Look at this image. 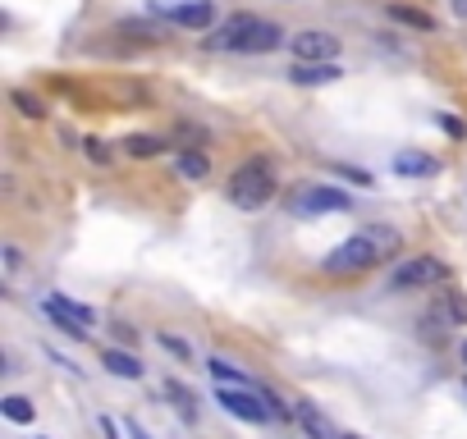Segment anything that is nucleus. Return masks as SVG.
<instances>
[{"mask_svg": "<svg viewBox=\"0 0 467 439\" xmlns=\"http://www.w3.org/2000/svg\"><path fill=\"white\" fill-rule=\"evenodd\" d=\"M270 197H276V170H270L266 161H248L229 174V202L243 207V211H257L266 207Z\"/></svg>", "mask_w": 467, "mask_h": 439, "instance_id": "obj_1", "label": "nucleus"}, {"mask_svg": "<svg viewBox=\"0 0 467 439\" xmlns=\"http://www.w3.org/2000/svg\"><path fill=\"white\" fill-rule=\"evenodd\" d=\"M385 252L376 248V238L371 233H353L348 243H339L330 257H326V270L330 274H358V270H371Z\"/></svg>", "mask_w": 467, "mask_h": 439, "instance_id": "obj_2", "label": "nucleus"}, {"mask_svg": "<svg viewBox=\"0 0 467 439\" xmlns=\"http://www.w3.org/2000/svg\"><path fill=\"white\" fill-rule=\"evenodd\" d=\"M216 398H220V408L225 412H234L239 421H270L276 412L266 408V398H261V389H234V384H216Z\"/></svg>", "mask_w": 467, "mask_h": 439, "instance_id": "obj_3", "label": "nucleus"}, {"mask_svg": "<svg viewBox=\"0 0 467 439\" xmlns=\"http://www.w3.org/2000/svg\"><path fill=\"white\" fill-rule=\"evenodd\" d=\"M440 279H445V266L436 257H408L395 274H389V284L395 289H431Z\"/></svg>", "mask_w": 467, "mask_h": 439, "instance_id": "obj_4", "label": "nucleus"}, {"mask_svg": "<svg viewBox=\"0 0 467 439\" xmlns=\"http://www.w3.org/2000/svg\"><path fill=\"white\" fill-rule=\"evenodd\" d=\"M42 307H47L51 321H55L64 334H73V339H83V334L92 330V321H97V316H92L88 307H78V302H69V298H60V293H51Z\"/></svg>", "mask_w": 467, "mask_h": 439, "instance_id": "obj_5", "label": "nucleus"}, {"mask_svg": "<svg viewBox=\"0 0 467 439\" xmlns=\"http://www.w3.org/2000/svg\"><path fill=\"white\" fill-rule=\"evenodd\" d=\"M156 14H166L179 28H211L216 23V5L211 0H188V5H166V0H151Z\"/></svg>", "mask_w": 467, "mask_h": 439, "instance_id": "obj_6", "label": "nucleus"}, {"mask_svg": "<svg viewBox=\"0 0 467 439\" xmlns=\"http://www.w3.org/2000/svg\"><path fill=\"white\" fill-rule=\"evenodd\" d=\"M289 211H298V215H317V211H348V192H339V188H307V192H298L293 202H289Z\"/></svg>", "mask_w": 467, "mask_h": 439, "instance_id": "obj_7", "label": "nucleus"}, {"mask_svg": "<svg viewBox=\"0 0 467 439\" xmlns=\"http://www.w3.org/2000/svg\"><path fill=\"white\" fill-rule=\"evenodd\" d=\"M335 55H339V37H330V32H298L293 37V60H302V64H321Z\"/></svg>", "mask_w": 467, "mask_h": 439, "instance_id": "obj_8", "label": "nucleus"}, {"mask_svg": "<svg viewBox=\"0 0 467 439\" xmlns=\"http://www.w3.org/2000/svg\"><path fill=\"white\" fill-rule=\"evenodd\" d=\"M257 23H261L257 14H234V19H225V23L216 28V37H211V46H220V51H239Z\"/></svg>", "mask_w": 467, "mask_h": 439, "instance_id": "obj_9", "label": "nucleus"}, {"mask_svg": "<svg viewBox=\"0 0 467 439\" xmlns=\"http://www.w3.org/2000/svg\"><path fill=\"white\" fill-rule=\"evenodd\" d=\"M344 78V69L335 64V60H321V64H293L289 69V83H298V88H326V83H339Z\"/></svg>", "mask_w": 467, "mask_h": 439, "instance_id": "obj_10", "label": "nucleus"}, {"mask_svg": "<svg viewBox=\"0 0 467 439\" xmlns=\"http://www.w3.org/2000/svg\"><path fill=\"white\" fill-rule=\"evenodd\" d=\"M293 417H298V426H302L311 439H339L335 426H330V417H326L317 403H307V398H302V403H293Z\"/></svg>", "mask_w": 467, "mask_h": 439, "instance_id": "obj_11", "label": "nucleus"}, {"mask_svg": "<svg viewBox=\"0 0 467 439\" xmlns=\"http://www.w3.org/2000/svg\"><path fill=\"white\" fill-rule=\"evenodd\" d=\"M395 174H403V179H431V174H440V161H436V156H421V151H399L395 156Z\"/></svg>", "mask_w": 467, "mask_h": 439, "instance_id": "obj_12", "label": "nucleus"}, {"mask_svg": "<svg viewBox=\"0 0 467 439\" xmlns=\"http://www.w3.org/2000/svg\"><path fill=\"white\" fill-rule=\"evenodd\" d=\"M280 42H284V32H280L276 23H266V19H261V23H257V28L248 32V42H243L239 51H243V55H257V51L266 55V51H276Z\"/></svg>", "mask_w": 467, "mask_h": 439, "instance_id": "obj_13", "label": "nucleus"}, {"mask_svg": "<svg viewBox=\"0 0 467 439\" xmlns=\"http://www.w3.org/2000/svg\"><path fill=\"white\" fill-rule=\"evenodd\" d=\"M101 362H106V371H110V376H120V380H142V362H138L133 352L106 348V357H101Z\"/></svg>", "mask_w": 467, "mask_h": 439, "instance_id": "obj_14", "label": "nucleus"}, {"mask_svg": "<svg viewBox=\"0 0 467 439\" xmlns=\"http://www.w3.org/2000/svg\"><path fill=\"white\" fill-rule=\"evenodd\" d=\"M207 371H211V380L216 384H234V389H252V380L239 371V367H229V362H220V357H211L207 362Z\"/></svg>", "mask_w": 467, "mask_h": 439, "instance_id": "obj_15", "label": "nucleus"}, {"mask_svg": "<svg viewBox=\"0 0 467 439\" xmlns=\"http://www.w3.org/2000/svg\"><path fill=\"white\" fill-rule=\"evenodd\" d=\"M389 19H395V23H408V28H417V32H431V28H436L431 14H421V10H412V5H389Z\"/></svg>", "mask_w": 467, "mask_h": 439, "instance_id": "obj_16", "label": "nucleus"}, {"mask_svg": "<svg viewBox=\"0 0 467 439\" xmlns=\"http://www.w3.org/2000/svg\"><path fill=\"white\" fill-rule=\"evenodd\" d=\"M166 393L174 398V408H179V417H183V421H198V398H192L179 380H170V384H166Z\"/></svg>", "mask_w": 467, "mask_h": 439, "instance_id": "obj_17", "label": "nucleus"}, {"mask_svg": "<svg viewBox=\"0 0 467 439\" xmlns=\"http://www.w3.org/2000/svg\"><path fill=\"white\" fill-rule=\"evenodd\" d=\"M0 412H5L14 426H28V421H32V403H28V398H19V393L0 398Z\"/></svg>", "mask_w": 467, "mask_h": 439, "instance_id": "obj_18", "label": "nucleus"}, {"mask_svg": "<svg viewBox=\"0 0 467 439\" xmlns=\"http://www.w3.org/2000/svg\"><path fill=\"white\" fill-rule=\"evenodd\" d=\"M179 174H183V179H207V174H211L207 156H202V151H183V156H179Z\"/></svg>", "mask_w": 467, "mask_h": 439, "instance_id": "obj_19", "label": "nucleus"}, {"mask_svg": "<svg viewBox=\"0 0 467 439\" xmlns=\"http://www.w3.org/2000/svg\"><path fill=\"white\" fill-rule=\"evenodd\" d=\"M124 147H129V156H138V161H142V156H161L166 142H161V138H151V133H133Z\"/></svg>", "mask_w": 467, "mask_h": 439, "instance_id": "obj_20", "label": "nucleus"}, {"mask_svg": "<svg viewBox=\"0 0 467 439\" xmlns=\"http://www.w3.org/2000/svg\"><path fill=\"white\" fill-rule=\"evenodd\" d=\"M14 106H19V114H28V119H42V114H47V106L37 101V97H28V92H14Z\"/></svg>", "mask_w": 467, "mask_h": 439, "instance_id": "obj_21", "label": "nucleus"}, {"mask_svg": "<svg viewBox=\"0 0 467 439\" xmlns=\"http://www.w3.org/2000/svg\"><path fill=\"white\" fill-rule=\"evenodd\" d=\"M83 147H88V161H97V165H110V147H106L101 138H88Z\"/></svg>", "mask_w": 467, "mask_h": 439, "instance_id": "obj_22", "label": "nucleus"}, {"mask_svg": "<svg viewBox=\"0 0 467 439\" xmlns=\"http://www.w3.org/2000/svg\"><path fill=\"white\" fill-rule=\"evenodd\" d=\"M161 348H166V352H174V357H183V362H188V357H192L188 339H174V334H161Z\"/></svg>", "mask_w": 467, "mask_h": 439, "instance_id": "obj_23", "label": "nucleus"}, {"mask_svg": "<svg viewBox=\"0 0 467 439\" xmlns=\"http://www.w3.org/2000/svg\"><path fill=\"white\" fill-rule=\"evenodd\" d=\"M371 238H376L380 252H395V248H399V233H395V229H371Z\"/></svg>", "mask_w": 467, "mask_h": 439, "instance_id": "obj_24", "label": "nucleus"}, {"mask_svg": "<svg viewBox=\"0 0 467 439\" xmlns=\"http://www.w3.org/2000/svg\"><path fill=\"white\" fill-rule=\"evenodd\" d=\"M335 174L348 179V183H371V174L367 170H353V165H335Z\"/></svg>", "mask_w": 467, "mask_h": 439, "instance_id": "obj_25", "label": "nucleus"}, {"mask_svg": "<svg viewBox=\"0 0 467 439\" xmlns=\"http://www.w3.org/2000/svg\"><path fill=\"white\" fill-rule=\"evenodd\" d=\"M445 307H449V316H454V321H467V302H463L458 293H445Z\"/></svg>", "mask_w": 467, "mask_h": 439, "instance_id": "obj_26", "label": "nucleus"}, {"mask_svg": "<svg viewBox=\"0 0 467 439\" xmlns=\"http://www.w3.org/2000/svg\"><path fill=\"white\" fill-rule=\"evenodd\" d=\"M124 430H129V435H133V439H151V435H147V426H142V421H124Z\"/></svg>", "mask_w": 467, "mask_h": 439, "instance_id": "obj_27", "label": "nucleus"}, {"mask_svg": "<svg viewBox=\"0 0 467 439\" xmlns=\"http://www.w3.org/2000/svg\"><path fill=\"white\" fill-rule=\"evenodd\" d=\"M436 124H440V129H449V133H454V138H458V133H463V124H458V119H440V114H436Z\"/></svg>", "mask_w": 467, "mask_h": 439, "instance_id": "obj_28", "label": "nucleus"}, {"mask_svg": "<svg viewBox=\"0 0 467 439\" xmlns=\"http://www.w3.org/2000/svg\"><path fill=\"white\" fill-rule=\"evenodd\" d=\"M454 14H458V19H467V0H454Z\"/></svg>", "mask_w": 467, "mask_h": 439, "instance_id": "obj_29", "label": "nucleus"}, {"mask_svg": "<svg viewBox=\"0 0 467 439\" xmlns=\"http://www.w3.org/2000/svg\"><path fill=\"white\" fill-rule=\"evenodd\" d=\"M463 367H467V343H463Z\"/></svg>", "mask_w": 467, "mask_h": 439, "instance_id": "obj_30", "label": "nucleus"}, {"mask_svg": "<svg viewBox=\"0 0 467 439\" xmlns=\"http://www.w3.org/2000/svg\"><path fill=\"white\" fill-rule=\"evenodd\" d=\"M339 439H358V435H339Z\"/></svg>", "mask_w": 467, "mask_h": 439, "instance_id": "obj_31", "label": "nucleus"}]
</instances>
